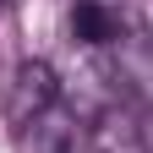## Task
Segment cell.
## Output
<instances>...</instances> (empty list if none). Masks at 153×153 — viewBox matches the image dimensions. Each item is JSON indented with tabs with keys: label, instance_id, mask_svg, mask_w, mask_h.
<instances>
[{
	"label": "cell",
	"instance_id": "cell-1",
	"mask_svg": "<svg viewBox=\"0 0 153 153\" xmlns=\"http://www.w3.org/2000/svg\"><path fill=\"white\" fill-rule=\"evenodd\" d=\"M6 115L22 153H82L88 120L66 99V82L49 60H22L6 93Z\"/></svg>",
	"mask_w": 153,
	"mask_h": 153
},
{
	"label": "cell",
	"instance_id": "cell-2",
	"mask_svg": "<svg viewBox=\"0 0 153 153\" xmlns=\"http://www.w3.org/2000/svg\"><path fill=\"white\" fill-rule=\"evenodd\" d=\"M71 44H82L93 55L115 49L131 27H142V11L131 0H71Z\"/></svg>",
	"mask_w": 153,
	"mask_h": 153
}]
</instances>
